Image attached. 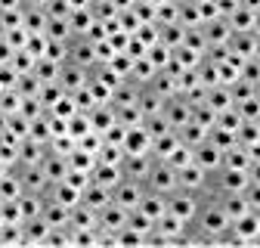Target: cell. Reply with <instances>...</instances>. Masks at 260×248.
<instances>
[{
    "label": "cell",
    "instance_id": "6da1fadb",
    "mask_svg": "<svg viewBox=\"0 0 260 248\" xmlns=\"http://www.w3.org/2000/svg\"><path fill=\"white\" fill-rule=\"evenodd\" d=\"M146 190L171 196L177 190V168L171 162H165V159H155L152 168H149V177H146Z\"/></svg>",
    "mask_w": 260,
    "mask_h": 248
},
{
    "label": "cell",
    "instance_id": "7a4b0ae2",
    "mask_svg": "<svg viewBox=\"0 0 260 248\" xmlns=\"http://www.w3.org/2000/svg\"><path fill=\"white\" fill-rule=\"evenodd\" d=\"M208 186H211V174H208L202 165L189 162V165L177 168V190H189V193H195V196H202Z\"/></svg>",
    "mask_w": 260,
    "mask_h": 248
},
{
    "label": "cell",
    "instance_id": "3957f363",
    "mask_svg": "<svg viewBox=\"0 0 260 248\" xmlns=\"http://www.w3.org/2000/svg\"><path fill=\"white\" fill-rule=\"evenodd\" d=\"M199 205H202V199L195 196V193H189V190H174V193L168 196V211L177 214L180 221H186V224L195 221V214H199Z\"/></svg>",
    "mask_w": 260,
    "mask_h": 248
},
{
    "label": "cell",
    "instance_id": "277c9868",
    "mask_svg": "<svg viewBox=\"0 0 260 248\" xmlns=\"http://www.w3.org/2000/svg\"><path fill=\"white\" fill-rule=\"evenodd\" d=\"M143 193H146V183L124 177V180L115 186V190H112V202H115V205H121V208H127V211H134V208H140Z\"/></svg>",
    "mask_w": 260,
    "mask_h": 248
},
{
    "label": "cell",
    "instance_id": "5b68a950",
    "mask_svg": "<svg viewBox=\"0 0 260 248\" xmlns=\"http://www.w3.org/2000/svg\"><path fill=\"white\" fill-rule=\"evenodd\" d=\"M72 66H81V69H93L96 66V44L90 38H72L69 41V59Z\"/></svg>",
    "mask_w": 260,
    "mask_h": 248
},
{
    "label": "cell",
    "instance_id": "8992f818",
    "mask_svg": "<svg viewBox=\"0 0 260 248\" xmlns=\"http://www.w3.org/2000/svg\"><path fill=\"white\" fill-rule=\"evenodd\" d=\"M192 162H195V165H202L208 174H214V171L223 168V149L214 146L211 140H205V143H199V146L192 149Z\"/></svg>",
    "mask_w": 260,
    "mask_h": 248
},
{
    "label": "cell",
    "instance_id": "52a82bcc",
    "mask_svg": "<svg viewBox=\"0 0 260 248\" xmlns=\"http://www.w3.org/2000/svg\"><path fill=\"white\" fill-rule=\"evenodd\" d=\"M161 115H165L168 118V124H171V128L174 131H180L183 128V124L192 118V106L180 97V93H177V97H171V100H165V109H161Z\"/></svg>",
    "mask_w": 260,
    "mask_h": 248
},
{
    "label": "cell",
    "instance_id": "ba28073f",
    "mask_svg": "<svg viewBox=\"0 0 260 248\" xmlns=\"http://www.w3.org/2000/svg\"><path fill=\"white\" fill-rule=\"evenodd\" d=\"M121 146H124V155H146V152H152V137L143 124H137V128H127Z\"/></svg>",
    "mask_w": 260,
    "mask_h": 248
},
{
    "label": "cell",
    "instance_id": "9c48e42d",
    "mask_svg": "<svg viewBox=\"0 0 260 248\" xmlns=\"http://www.w3.org/2000/svg\"><path fill=\"white\" fill-rule=\"evenodd\" d=\"M90 81V69H81V66H72V62H62V72H59V84L65 93H75L81 87H87Z\"/></svg>",
    "mask_w": 260,
    "mask_h": 248
},
{
    "label": "cell",
    "instance_id": "30bf717a",
    "mask_svg": "<svg viewBox=\"0 0 260 248\" xmlns=\"http://www.w3.org/2000/svg\"><path fill=\"white\" fill-rule=\"evenodd\" d=\"M152 162H155V159H152V152H146V155H124V162H121V168H124V177L146 183Z\"/></svg>",
    "mask_w": 260,
    "mask_h": 248
},
{
    "label": "cell",
    "instance_id": "8fae6325",
    "mask_svg": "<svg viewBox=\"0 0 260 248\" xmlns=\"http://www.w3.org/2000/svg\"><path fill=\"white\" fill-rule=\"evenodd\" d=\"M127 214H130L127 208H121V205L109 202V205H106V208L100 211V230H103V233H112V236H115V233H118V230H121V227L127 224Z\"/></svg>",
    "mask_w": 260,
    "mask_h": 248
},
{
    "label": "cell",
    "instance_id": "7c38bea8",
    "mask_svg": "<svg viewBox=\"0 0 260 248\" xmlns=\"http://www.w3.org/2000/svg\"><path fill=\"white\" fill-rule=\"evenodd\" d=\"M90 180L109 186V190H115V186L124 180V168L121 165H112V162H96L93 171H90Z\"/></svg>",
    "mask_w": 260,
    "mask_h": 248
},
{
    "label": "cell",
    "instance_id": "4fadbf2b",
    "mask_svg": "<svg viewBox=\"0 0 260 248\" xmlns=\"http://www.w3.org/2000/svg\"><path fill=\"white\" fill-rule=\"evenodd\" d=\"M81 202L90 205L93 211H103L112 202V190H109V186H103V183H96V180H90L84 186V193H81Z\"/></svg>",
    "mask_w": 260,
    "mask_h": 248
},
{
    "label": "cell",
    "instance_id": "5bb4252c",
    "mask_svg": "<svg viewBox=\"0 0 260 248\" xmlns=\"http://www.w3.org/2000/svg\"><path fill=\"white\" fill-rule=\"evenodd\" d=\"M47 196H50V199H56V202H59V205H65V208H75V205L81 202V190H78V186H72L69 180H56V183H50Z\"/></svg>",
    "mask_w": 260,
    "mask_h": 248
},
{
    "label": "cell",
    "instance_id": "9a60e30c",
    "mask_svg": "<svg viewBox=\"0 0 260 248\" xmlns=\"http://www.w3.org/2000/svg\"><path fill=\"white\" fill-rule=\"evenodd\" d=\"M202 31H205V38H208V47H211V44H230V38H233V25L226 22L223 16L205 22Z\"/></svg>",
    "mask_w": 260,
    "mask_h": 248
},
{
    "label": "cell",
    "instance_id": "2e32d148",
    "mask_svg": "<svg viewBox=\"0 0 260 248\" xmlns=\"http://www.w3.org/2000/svg\"><path fill=\"white\" fill-rule=\"evenodd\" d=\"M205 103H208L217 115L226 112V109H233V106H236V100H233V87H226V84H214V87H208Z\"/></svg>",
    "mask_w": 260,
    "mask_h": 248
},
{
    "label": "cell",
    "instance_id": "e0dca14e",
    "mask_svg": "<svg viewBox=\"0 0 260 248\" xmlns=\"http://www.w3.org/2000/svg\"><path fill=\"white\" fill-rule=\"evenodd\" d=\"M41 168H44L47 180H50V183H56V180H65V174H69V159L50 149V152H47V159L41 162Z\"/></svg>",
    "mask_w": 260,
    "mask_h": 248
},
{
    "label": "cell",
    "instance_id": "ac0fdd59",
    "mask_svg": "<svg viewBox=\"0 0 260 248\" xmlns=\"http://www.w3.org/2000/svg\"><path fill=\"white\" fill-rule=\"evenodd\" d=\"M47 230H50V224L44 221V217H31V221H22V242H28V245H44Z\"/></svg>",
    "mask_w": 260,
    "mask_h": 248
},
{
    "label": "cell",
    "instance_id": "d6986e66",
    "mask_svg": "<svg viewBox=\"0 0 260 248\" xmlns=\"http://www.w3.org/2000/svg\"><path fill=\"white\" fill-rule=\"evenodd\" d=\"M69 214H72V208H65V205H59L56 199H50V196H47L41 217H44L50 227H69Z\"/></svg>",
    "mask_w": 260,
    "mask_h": 248
},
{
    "label": "cell",
    "instance_id": "ffe728a7",
    "mask_svg": "<svg viewBox=\"0 0 260 248\" xmlns=\"http://www.w3.org/2000/svg\"><path fill=\"white\" fill-rule=\"evenodd\" d=\"M254 41H257L254 31H233V38H230V53H236L239 59H251V56H254Z\"/></svg>",
    "mask_w": 260,
    "mask_h": 248
},
{
    "label": "cell",
    "instance_id": "44dd1931",
    "mask_svg": "<svg viewBox=\"0 0 260 248\" xmlns=\"http://www.w3.org/2000/svg\"><path fill=\"white\" fill-rule=\"evenodd\" d=\"M137 106H140L143 118H149V115H158L161 109H165V97H161V93H155L152 87H140V97H137Z\"/></svg>",
    "mask_w": 260,
    "mask_h": 248
},
{
    "label": "cell",
    "instance_id": "7402d4cb",
    "mask_svg": "<svg viewBox=\"0 0 260 248\" xmlns=\"http://www.w3.org/2000/svg\"><path fill=\"white\" fill-rule=\"evenodd\" d=\"M140 211H143V214H149L152 221H158V217L168 211V196L146 190V193H143V199H140Z\"/></svg>",
    "mask_w": 260,
    "mask_h": 248
},
{
    "label": "cell",
    "instance_id": "603a6c76",
    "mask_svg": "<svg viewBox=\"0 0 260 248\" xmlns=\"http://www.w3.org/2000/svg\"><path fill=\"white\" fill-rule=\"evenodd\" d=\"M47 22H50L47 10H41V7H22V25L31 31V35H44Z\"/></svg>",
    "mask_w": 260,
    "mask_h": 248
},
{
    "label": "cell",
    "instance_id": "cb8c5ba5",
    "mask_svg": "<svg viewBox=\"0 0 260 248\" xmlns=\"http://www.w3.org/2000/svg\"><path fill=\"white\" fill-rule=\"evenodd\" d=\"M96 22V16H93V10L87 7V10H72L69 13V25H72V38H87V31H90V25Z\"/></svg>",
    "mask_w": 260,
    "mask_h": 248
},
{
    "label": "cell",
    "instance_id": "d4e9b609",
    "mask_svg": "<svg viewBox=\"0 0 260 248\" xmlns=\"http://www.w3.org/2000/svg\"><path fill=\"white\" fill-rule=\"evenodd\" d=\"M248 165H251V155H248V149H245L242 143H236V146H230V149H223V168L248 171Z\"/></svg>",
    "mask_w": 260,
    "mask_h": 248
},
{
    "label": "cell",
    "instance_id": "484cf974",
    "mask_svg": "<svg viewBox=\"0 0 260 248\" xmlns=\"http://www.w3.org/2000/svg\"><path fill=\"white\" fill-rule=\"evenodd\" d=\"M180 143H183V140H180L177 131H168V134L155 137V140H152V159H168V155H171Z\"/></svg>",
    "mask_w": 260,
    "mask_h": 248
},
{
    "label": "cell",
    "instance_id": "4316f807",
    "mask_svg": "<svg viewBox=\"0 0 260 248\" xmlns=\"http://www.w3.org/2000/svg\"><path fill=\"white\" fill-rule=\"evenodd\" d=\"M177 134H180V140H183L186 146H192V149L199 146V143H205V140H208V128H202V124H199V121H192V118L183 124Z\"/></svg>",
    "mask_w": 260,
    "mask_h": 248
},
{
    "label": "cell",
    "instance_id": "83f0119b",
    "mask_svg": "<svg viewBox=\"0 0 260 248\" xmlns=\"http://www.w3.org/2000/svg\"><path fill=\"white\" fill-rule=\"evenodd\" d=\"M220 205H223V211H226V214H230V221H236V217H242L245 211H251V205H248L245 193H230V196H220Z\"/></svg>",
    "mask_w": 260,
    "mask_h": 248
},
{
    "label": "cell",
    "instance_id": "f1b7e54d",
    "mask_svg": "<svg viewBox=\"0 0 260 248\" xmlns=\"http://www.w3.org/2000/svg\"><path fill=\"white\" fill-rule=\"evenodd\" d=\"M38 75V81L41 84H50V81H59V72H62V62H53V59H47V56H41L38 62H35V69H31Z\"/></svg>",
    "mask_w": 260,
    "mask_h": 248
},
{
    "label": "cell",
    "instance_id": "f546056e",
    "mask_svg": "<svg viewBox=\"0 0 260 248\" xmlns=\"http://www.w3.org/2000/svg\"><path fill=\"white\" fill-rule=\"evenodd\" d=\"M183 35H186V25H180V22H168V25H158V41H161V44H168L171 50L183 44Z\"/></svg>",
    "mask_w": 260,
    "mask_h": 248
},
{
    "label": "cell",
    "instance_id": "4dcf8cb0",
    "mask_svg": "<svg viewBox=\"0 0 260 248\" xmlns=\"http://www.w3.org/2000/svg\"><path fill=\"white\" fill-rule=\"evenodd\" d=\"M226 22L233 25V31H251L254 28V10H248V7H236L230 16H226Z\"/></svg>",
    "mask_w": 260,
    "mask_h": 248
},
{
    "label": "cell",
    "instance_id": "1f68e13d",
    "mask_svg": "<svg viewBox=\"0 0 260 248\" xmlns=\"http://www.w3.org/2000/svg\"><path fill=\"white\" fill-rule=\"evenodd\" d=\"M90 131H93V124H90V112H75V115L69 118V137L81 140V137H87Z\"/></svg>",
    "mask_w": 260,
    "mask_h": 248
},
{
    "label": "cell",
    "instance_id": "d6a6232c",
    "mask_svg": "<svg viewBox=\"0 0 260 248\" xmlns=\"http://www.w3.org/2000/svg\"><path fill=\"white\" fill-rule=\"evenodd\" d=\"M44 35L50 41H72V25H69V19H50Z\"/></svg>",
    "mask_w": 260,
    "mask_h": 248
},
{
    "label": "cell",
    "instance_id": "836d02e7",
    "mask_svg": "<svg viewBox=\"0 0 260 248\" xmlns=\"http://www.w3.org/2000/svg\"><path fill=\"white\" fill-rule=\"evenodd\" d=\"M180 25H202V10H199V4L195 0H183L180 4Z\"/></svg>",
    "mask_w": 260,
    "mask_h": 248
},
{
    "label": "cell",
    "instance_id": "e575fe53",
    "mask_svg": "<svg viewBox=\"0 0 260 248\" xmlns=\"http://www.w3.org/2000/svg\"><path fill=\"white\" fill-rule=\"evenodd\" d=\"M115 245H146V236L140 230H134L130 224H124L118 233H115Z\"/></svg>",
    "mask_w": 260,
    "mask_h": 248
},
{
    "label": "cell",
    "instance_id": "d590c367",
    "mask_svg": "<svg viewBox=\"0 0 260 248\" xmlns=\"http://www.w3.org/2000/svg\"><path fill=\"white\" fill-rule=\"evenodd\" d=\"M115 115H118V121L124 124V128H137V124H143V112H140L137 103H134V106H121V109H115Z\"/></svg>",
    "mask_w": 260,
    "mask_h": 248
},
{
    "label": "cell",
    "instance_id": "8d00e7d4",
    "mask_svg": "<svg viewBox=\"0 0 260 248\" xmlns=\"http://www.w3.org/2000/svg\"><path fill=\"white\" fill-rule=\"evenodd\" d=\"M236 140H239L242 146L257 143V140H260V128H257V121H242V124H239V131H236Z\"/></svg>",
    "mask_w": 260,
    "mask_h": 248
},
{
    "label": "cell",
    "instance_id": "74e56055",
    "mask_svg": "<svg viewBox=\"0 0 260 248\" xmlns=\"http://www.w3.org/2000/svg\"><path fill=\"white\" fill-rule=\"evenodd\" d=\"M245 118L239 115V109L233 106V109H226V112H220L217 115V128H226V131H239V124H242Z\"/></svg>",
    "mask_w": 260,
    "mask_h": 248
},
{
    "label": "cell",
    "instance_id": "f35d334b",
    "mask_svg": "<svg viewBox=\"0 0 260 248\" xmlns=\"http://www.w3.org/2000/svg\"><path fill=\"white\" fill-rule=\"evenodd\" d=\"M75 112H78V106H75V97H72V93H65V97L50 109V115H59V118H65V121H69Z\"/></svg>",
    "mask_w": 260,
    "mask_h": 248
},
{
    "label": "cell",
    "instance_id": "ab89813d",
    "mask_svg": "<svg viewBox=\"0 0 260 248\" xmlns=\"http://www.w3.org/2000/svg\"><path fill=\"white\" fill-rule=\"evenodd\" d=\"M165 162H171L174 168H183V165H189V162H192V146H186V143H180V146H177V149H174V152L168 155V159H165Z\"/></svg>",
    "mask_w": 260,
    "mask_h": 248
},
{
    "label": "cell",
    "instance_id": "60d3db41",
    "mask_svg": "<svg viewBox=\"0 0 260 248\" xmlns=\"http://www.w3.org/2000/svg\"><path fill=\"white\" fill-rule=\"evenodd\" d=\"M22 50H28L35 59H41V56L47 53V35H28V41H25Z\"/></svg>",
    "mask_w": 260,
    "mask_h": 248
},
{
    "label": "cell",
    "instance_id": "b9f144b4",
    "mask_svg": "<svg viewBox=\"0 0 260 248\" xmlns=\"http://www.w3.org/2000/svg\"><path fill=\"white\" fill-rule=\"evenodd\" d=\"M242 78H245V81H251L254 87H260V59H254V56H251V59H245V62H242Z\"/></svg>",
    "mask_w": 260,
    "mask_h": 248
},
{
    "label": "cell",
    "instance_id": "7bdbcfd3",
    "mask_svg": "<svg viewBox=\"0 0 260 248\" xmlns=\"http://www.w3.org/2000/svg\"><path fill=\"white\" fill-rule=\"evenodd\" d=\"M44 10H47V16H50V19H69V13H72L69 0H50Z\"/></svg>",
    "mask_w": 260,
    "mask_h": 248
},
{
    "label": "cell",
    "instance_id": "ee69618b",
    "mask_svg": "<svg viewBox=\"0 0 260 248\" xmlns=\"http://www.w3.org/2000/svg\"><path fill=\"white\" fill-rule=\"evenodd\" d=\"M245 199L254 211H260V183H248L245 186Z\"/></svg>",
    "mask_w": 260,
    "mask_h": 248
},
{
    "label": "cell",
    "instance_id": "f6af8a7d",
    "mask_svg": "<svg viewBox=\"0 0 260 248\" xmlns=\"http://www.w3.org/2000/svg\"><path fill=\"white\" fill-rule=\"evenodd\" d=\"M25 4L22 0H0V13H10V10H22Z\"/></svg>",
    "mask_w": 260,
    "mask_h": 248
},
{
    "label": "cell",
    "instance_id": "bcb514c9",
    "mask_svg": "<svg viewBox=\"0 0 260 248\" xmlns=\"http://www.w3.org/2000/svg\"><path fill=\"white\" fill-rule=\"evenodd\" d=\"M248 180L251 183H260V162H251L248 165Z\"/></svg>",
    "mask_w": 260,
    "mask_h": 248
},
{
    "label": "cell",
    "instance_id": "7dc6e473",
    "mask_svg": "<svg viewBox=\"0 0 260 248\" xmlns=\"http://www.w3.org/2000/svg\"><path fill=\"white\" fill-rule=\"evenodd\" d=\"M90 4H93V0H69V7H72V10H87Z\"/></svg>",
    "mask_w": 260,
    "mask_h": 248
},
{
    "label": "cell",
    "instance_id": "c3c4849f",
    "mask_svg": "<svg viewBox=\"0 0 260 248\" xmlns=\"http://www.w3.org/2000/svg\"><path fill=\"white\" fill-rule=\"evenodd\" d=\"M22 4H25V7H41V10H44L50 0H22Z\"/></svg>",
    "mask_w": 260,
    "mask_h": 248
},
{
    "label": "cell",
    "instance_id": "681fc988",
    "mask_svg": "<svg viewBox=\"0 0 260 248\" xmlns=\"http://www.w3.org/2000/svg\"><path fill=\"white\" fill-rule=\"evenodd\" d=\"M251 31H254V35H260V13H254V28Z\"/></svg>",
    "mask_w": 260,
    "mask_h": 248
},
{
    "label": "cell",
    "instance_id": "f907efd6",
    "mask_svg": "<svg viewBox=\"0 0 260 248\" xmlns=\"http://www.w3.org/2000/svg\"><path fill=\"white\" fill-rule=\"evenodd\" d=\"M254 59H260V35H257V41H254Z\"/></svg>",
    "mask_w": 260,
    "mask_h": 248
},
{
    "label": "cell",
    "instance_id": "816d5d0a",
    "mask_svg": "<svg viewBox=\"0 0 260 248\" xmlns=\"http://www.w3.org/2000/svg\"><path fill=\"white\" fill-rule=\"evenodd\" d=\"M10 168H13V165H7V162H4V159H0V177H4V174H7V171H10Z\"/></svg>",
    "mask_w": 260,
    "mask_h": 248
}]
</instances>
